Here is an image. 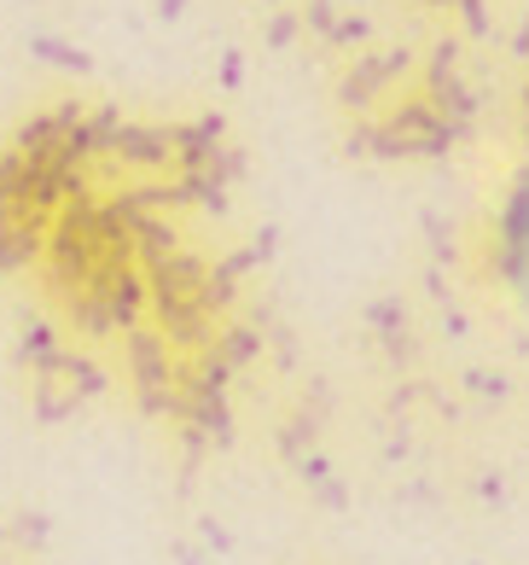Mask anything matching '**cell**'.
Returning a JSON list of instances; mask_svg holds the SVG:
<instances>
[{
	"mask_svg": "<svg viewBox=\"0 0 529 565\" xmlns=\"http://www.w3.org/2000/svg\"><path fill=\"white\" fill-rule=\"evenodd\" d=\"M506 250H512V275L529 286V193L518 199V211H512V227H506Z\"/></svg>",
	"mask_w": 529,
	"mask_h": 565,
	"instance_id": "1",
	"label": "cell"
}]
</instances>
